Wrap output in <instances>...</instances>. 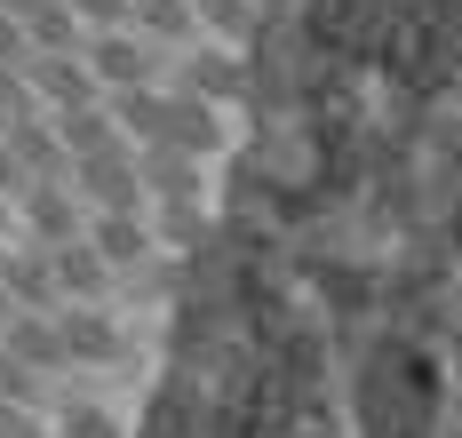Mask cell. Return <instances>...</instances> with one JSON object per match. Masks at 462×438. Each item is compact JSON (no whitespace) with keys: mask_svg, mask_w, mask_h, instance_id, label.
<instances>
[{"mask_svg":"<svg viewBox=\"0 0 462 438\" xmlns=\"http://www.w3.org/2000/svg\"><path fill=\"white\" fill-rule=\"evenodd\" d=\"M80 64H88V80L104 96H120V88H160V64L168 56L152 49V41H136V32H88Z\"/></svg>","mask_w":462,"mask_h":438,"instance_id":"1","label":"cell"},{"mask_svg":"<svg viewBox=\"0 0 462 438\" xmlns=\"http://www.w3.org/2000/svg\"><path fill=\"white\" fill-rule=\"evenodd\" d=\"M72 192L88 215H152L136 184V151H104V160H72Z\"/></svg>","mask_w":462,"mask_h":438,"instance_id":"2","label":"cell"},{"mask_svg":"<svg viewBox=\"0 0 462 438\" xmlns=\"http://www.w3.org/2000/svg\"><path fill=\"white\" fill-rule=\"evenodd\" d=\"M16 207H24V232H32V247H41V255L88 240V207H80V192H72V184H32Z\"/></svg>","mask_w":462,"mask_h":438,"instance_id":"3","label":"cell"},{"mask_svg":"<svg viewBox=\"0 0 462 438\" xmlns=\"http://www.w3.org/2000/svg\"><path fill=\"white\" fill-rule=\"evenodd\" d=\"M24 80H32V96H41L48 120H72V112H96V104H104V88L88 80V64H80V56H32V64H24Z\"/></svg>","mask_w":462,"mask_h":438,"instance_id":"4","label":"cell"},{"mask_svg":"<svg viewBox=\"0 0 462 438\" xmlns=\"http://www.w3.org/2000/svg\"><path fill=\"white\" fill-rule=\"evenodd\" d=\"M176 88L224 112V104L247 96V56H239V49H184V56H176Z\"/></svg>","mask_w":462,"mask_h":438,"instance_id":"5","label":"cell"},{"mask_svg":"<svg viewBox=\"0 0 462 438\" xmlns=\"http://www.w3.org/2000/svg\"><path fill=\"white\" fill-rule=\"evenodd\" d=\"M88 247L128 279V271H152V255H160V240H152V215H88Z\"/></svg>","mask_w":462,"mask_h":438,"instance_id":"6","label":"cell"},{"mask_svg":"<svg viewBox=\"0 0 462 438\" xmlns=\"http://www.w3.org/2000/svg\"><path fill=\"white\" fill-rule=\"evenodd\" d=\"M136 184H143L152 207H199V160H184V151H168V144H143Z\"/></svg>","mask_w":462,"mask_h":438,"instance_id":"7","label":"cell"},{"mask_svg":"<svg viewBox=\"0 0 462 438\" xmlns=\"http://www.w3.org/2000/svg\"><path fill=\"white\" fill-rule=\"evenodd\" d=\"M160 144L184 151V160H208V151L224 144V112L199 104V96H184V88H168V128H160Z\"/></svg>","mask_w":462,"mask_h":438,"instance_id":"8","label":"cell"},{"mask_svg":"<svg viewBox=\"0 0 462 438\" xmlns=\"http://www.w3.org/2000/svg\"><path fill=\"white\" fill-rule=\"evenodd\" d=\"M48 263H56V287H64V303H112V295H120V271H112L88 240L56 247Z\"/></svg>","mask_w":462,"mask_h":438,"instance_id":"9","label":"cell"},{"mask_svg":"<svg viewBox=\"0 0 462 438\" xmlns=\"http://www.w3.org/2000/svg\"><path fill=\"white\" fill-rule=\"evenodd\" d=\"M128 32L152 41L160 56H184L191 32H199V16H191V0H128Z\"/></svg>","mask_w":462,"mask_h":438,"instance_id":"10","label":"cell"},{"mask_svg":"<svg viewBox=\"0 0 462 438\" xmlns=\"http://www.w3.org/2000/svg\"><path fill=\"white\" fill-rule=\"evenodd\" d=\"M104 112L143 151V144H160V128H168V88H120V96H104Z\"/></svg>","mask_w":462,"mask_h":438,"instance_id":"11","label":"cell"},{"mask_svg":"<svg viewBox=\"0 0 462 438\" xmlns=\"http://www.w3.org/2000/svg\"><path fill=\"white\" fill-rule=\"evenodd\" d=\"M191 16H199L208 49H239L255 32V0H191Z\"/></svg>","mask_w":462,"mask_h":438,"instance_id":"12","label":"cell"},{"mask_svg":"<svg viewBox=\"0 0 462 438\" xmlns=\"http://www.w3.org/2000/svg\"><path fill=\"white\" fill-rule=\"evenodd\" d=\"M32 120H48L41 96H32V80H24V72H0V136H8V128H32Z\"/></svg>","mask_w":462,"mask_h":438,"instance_id":"13","label":"cell"},{"mask_svg":"<svg viewBox=\"0 0 462 438\" xmlns=\"http://www.w3.org/2000/svg\"><path fill=\"white\" fill-rule=\"evenodd\" d=\"M32 64V41H24V24L16 16H0V72H24Z\"/></svg>","mask_w":462,"mask_h":438,"instance_id":"14","label":"cell"},{"mask_svg":"<svg viewBox=\"0 0 462 438\" xmlns=\"http://www.w3.org/2000/svg\"><path fill=\"white\" fill-rule=\"evenodd\" d=\"M32 192V176L16 168V151H8V136H0V199H24Z\"/></svg>","mask_w":462,"mask_h":438,"instance_id":"15","label":"cell"}]
</instances>
